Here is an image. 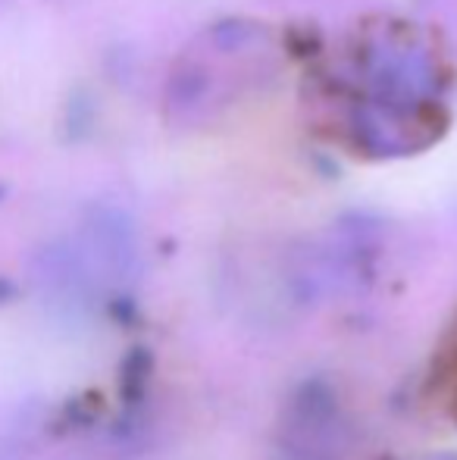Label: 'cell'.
<instances>
[{"mask_svg": "<svg viewBox=\"0 0 457 460\" xmlns=\"http://www.w3.org/2000/svg\"><path fill=\"white\" fill-rule=\"evenodd\" d=\"M269 48L260 31L214 29L198 48H191L172 75L170 107L182 119H207L210 113L229 107L244 88L267 75Z\"/></svg>", "mask_w": 457, "mask_h": 460, "instance_id": "obj_2", "label": "cell"}, {"mask_svg": "<svg viewBox=\"0 0 457 460\" xmlns=\"http://www.w3.org/2000/svg\"><path fill=\"white\" fill-rule=\"evenodd\" d=\"M342 126L373 157L429 147L448 119V66L423 29L382 22L364 31L336 75Z\"/></svg>", "mask_w": 457, "mask_h": 460, "instance_id": "obj_1", "label": "cell"}]
</instances>
